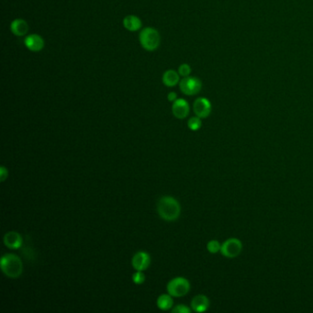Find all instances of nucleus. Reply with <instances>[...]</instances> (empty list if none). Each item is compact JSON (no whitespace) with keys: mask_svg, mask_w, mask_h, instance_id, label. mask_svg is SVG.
Listing matches in <instances>:
<instances>
[{"mask_svg":"<svg viewBox=\"0 0 313 313\" xmlns=\"http://www.w3.org/2000/svg\"><path fill=\"white\" fill-rule=\"evenodd\" d=\"M132 265L136 271H144L151 265V257L146 252H138L133 255Z\"/></svg>","mask_w":313,"mask_h":313,"instance_id":"nucleus-8","label":"nucleus"},{"mask_svg":"<svg viewBox=\"0 0 313 313\" xmlns=\"http://www.w3.org/2000/svg\"><path fill=\"white\" fill-rule=\"evenodd\" d=\"M202 126V121H201V118L199 117H190L188 119V127L189 128V130L193 131V132H196L198 131Z\"/></svg>","mask_w":313,"mask_h":313,"instance_id":"nucleus-17","label":"nucleus"},{"mask_svg":"<svg viewBox=\"0 0 313 313\" xmlns=\"http://www.w3.org/2000/svg\"><path fill=\"white\" fill-rule=\"evenodd\" d=\"M181 92L187 96L198 94L202 88L201 81L194 77H187L179 82Z\"/></svg>","mask_w":313,"mask_h":313,"instance_id":"nucleus-6","label":"nucleus"},{"mask_svg":"<svg viewBox=\"0 0 313 313\" xmlns=\"http://www.w3.org/2000/svg\"><path fill=\"white\" fill-rule=\"evenodd\" d=\"M1 270L9 278H18L23 272V264L21 259L16 254H6L1 257Z\"/></svg>","mask_w":313,"mask_h":313,"instance_id":"nucleus-2","label":"nucleus"},{"mask_svg":"<svg viewBox=\"0 0 313 313\" xmlns=\"http://www.w3.org/2000/svg\"><path fill=\"white\" fill-rule=\"evenodd\" d=\"M4 244L12 250L20 249L22 245V237L18 232H8L4 236Z\"/></svg>","mask_w":313,"mask_h":313,"instance_id":"nucleus-12","label":"nucleus"},{"mask_svg":"<svg viewBox=\"0 0 313 313\" xmlns=\"http://www.w3.org/2000/svg\"><path fill=\"white\" fill-rule=\"evenodd\" d=\"M212 103L206 98H198L193 104L194 113L200 118L209 117L212 113Z\"/></svg>","mask_w":313,"mask_h":313,"instance_id":"nucleus-7","label":"nucleus"},{"mask_svg":"<svg viewBox=\"0 0 313 313\" xmlns=\"http://www.w3.org/2000/svg\"><path fill=\"white\" fill-rule=\"evenodd\" d=\"M157 212L162 219L175 221L180 216V204L173 196H162L157 203Z\"/></svg>","mask_w":313,"mask_h":313,"instance_id":"nucleus-1","label":"nucleus"},{"mask_svg":"<svg viewBox=\"0 0 313 313\" xmlns=\"http://www.w3.org/2000/svg\"><path fill=\"white\" fill-rule=\"evenodd\" d=\"M242 251L243 243L238 238H229L224 243H221L220 253L226 258H236L241 254Z\"/></svg>","mask_w":313,"mask_h":313,"instance_id":"nucleus-5","label":"nucleus"},{"mask_svg":"<svg viewBox=\"0 0 313 313\" xmlns=\"http://www.w3.org/2000/svg\"><path fill=\"white\" fill-rule=\"evenodd\" d=\"M139 40L141 47L144 50L148 52H153L159 47L161 42V37L157 30L152 27H147L140 32Z\"/></svg>","mask_w":313,"mask_h":313,"instance_id":"nucleus-3","label":"nucleus"},{"mask_svg":"<svg viewBox=\"0 0 313 313\" xmlns=\"http://www.w3.org/2000/svg\"><path fill=\"white\" fill-rule=\"evenodd\" d=\"M170 294H163L157 298V307L162 311H169L174 305V300Z\"/></svg>","mask_w":313,"mask_h":313,"instance_id":"nucleus-16","label":"nucleus"},{"mask_svg":"<svg viewBox=\"0 0 313 313\" xmlns=\"http://www.w3.org/2000/svg\"><path fill=\"white\" fill-rule=\"evenodd\" d=\"M211 305L209 297L205 295H196L191 300V310L195 313H205L209 310Z\"/></svg>","mask_w":313,"mask_h":313,"instance_id":"nucleus-11","label":"nucleus"},{"mask_svg":"<svg viewBox=\"0 0 313 313\" xmlns=\"http://www.w3.org/2000/svg\"><path fill=\"white\" fill-rule=\"evenodd\" d=\"M8 176V169L5 166H1V168H0V179H1V182H4V181L6 180V178Z\"/></svg>","mask_w":313,"mask_h":313,"instance_id":"nucleus-22","label":"nucleus"},{"mask_svg":"<svg viewBox=\"0 0 313 313\" xmlns=\"http://www.w3.org/2000/svg\"><path fill=\"white\" fill-rule=\"evenodd\" d=\"M133 280L136 285H141L145 281V274L142 273V271H136L133 274Z\"/></svg>","mask_w":313,"mask_h":313,"instance_id":"nucleus-20","label":"nucleus"},{"mask_svg":"<svg viewBox=\"0 0 313 313\" xmlns=\"http://www.w3.org/2000/svg\"><path fill=\"white\" fill-rule=\"evenodd\" d=\"M162 81H163V84L168 87L176 86L180 82L179 74H178V72L172 70V69L165 71L163 75Z\"/></svg>","mask_w":313,"mask_h":313,"instance_id":"nucleus-15","label":"nucleus"},{"mask_svg":"<svg viewBox=\"0 0 313 313\" xmlns=\"http://www.w3.org/2000/svg\"><path fill=\"white\" fill-rule=\"evenodd\" d=\"M123 26L129 32H137L141 28V20L135 15H128L123 19Z\"/></svg>","mask_w":313,"mask_h":313,"instance_id":"nucleus-14","label":"nucleus"},{"mask_svg":"<svg viewBox=\"0 0 313 313\" xmlns=\"http://www.w3.org/2000/svg\"><path fill=\"white\" fill-rule=\"evenodd\" d=\"M24 44L31 52L38 53L44 48V39L39 34H30L24 39Z\"/></svg>","mask_w":313,"mask_h":313,"instance_id":"nucleus-10","label":"nucleus"},{"mask_svg":"<svg viewBox=\"0 0 313 313\" xmlns=\"http://www.w3.org/2000/svg\"><path fill=\"white\" fill-rule=\"evenodd\" d=\"M166 290L172 297H184L190 290V283L187 278L177 276L168 282Z\"/></svg>","mask_w":313,"mask_h":313,"instance_id":"nucleus-4","label":"nucleus"},{"mask_svg":"<svg viewBox=\"0 0 313 313\" xmlns=\"http://www.w3.org/2000/svg\"><path fill=\"white\" fill-rule=\"evenodd\" d=\"M220 248H221V243L217 240H212L207 243V250L213 254L220 252Z\"/></svg>","mask_w":313,"mask_h":313,"instance_id":"nucleus-18","label":"nucleus"},{"mask_svg":"<svg viewBox=\"0 0 313 313\" xmlns=\"http://www.w3.org/2000/svg\"><path fill=\"white\" fill-rule=\"evenodd\" d=\"M191 67L188 63H182L180 66L178 67V74L181 77L183 78H187L189 77V75L191 74Z\"/></svg>","mask_w":313,"mask_h":313,"instance_id":"nucleus-19","label":"nucleus"},{"mask_svg":"<svg viewBox=\"0 0 313 313\" xmlns=\"http://www.w3.org/2000/svg\"><path fill=\"white\" fill-rule=\"evenodd\" d=\"M189 104L184 98H177L176 100L173 102L172 112L173 115L176 118L184 119L189 115Z\"/></svg>","mask_w":313,"mask_h":313,"instance_id":"nucleus-9","label":"nucleus"},{"mask_svg":"<svg viewBox=\"0 0 313 313\" xmlns=\"http://www.w3.org/2000/svg\"><path fill=\"white\" fill-rule=\"evenodd\" d=\"M10 31L18 37H22L29 32V24L22 19H16L10 24Z\"/></svg>","mask_w":313,"mask_h":313,"instance_id":"nucleus-13","label":"nucleus"},{"mask_svg":"<svg viewBox=\"0 0 313 313\" xmlns=\"http://www.w3.org/2000/svg\"><path fill=\"white\" fill-rule=\"evenodd\" d=\"M167 99H168L169 101L171 102H174L175 100H176V99H177V94H176V92H174V91H172V92H169L168 95H167Z\"/></svg>","mask_w":313,"mask_h":313,"instance_id":"nucleus-23","label":"nucleus"},{"mask_svg":"<svg viewBox=\"0 0 313 313\" xmlns=\"http://www.w3.org/2000/svg\"><path fill=\"white\" fill-rule=\"evenodd\" d=\"M191 312V308H188V306L179 304L176 306L172 310L173 313H189Z\"/></svg>","mask_w":313,"mask_h":313,"instance_id":"nucleus-21","label":"nucleus"}]
</instances>
